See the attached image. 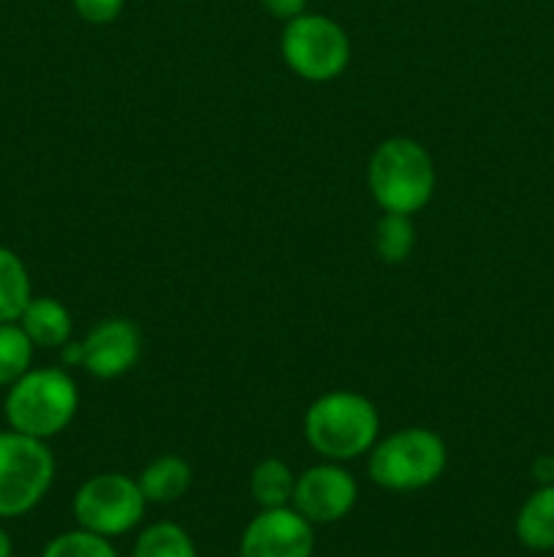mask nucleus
Instances as JSON below:
<instances>
[{
  "mask_svg": "<svg viewBox=\"0 0 554 557\" xmlns=\"http://www.w3.org/2000/svg\"><path fill=\"white\" fill-rule=\"evenodd\" d=\"M367 185L383 212L416 215L435 194V161L427 147L407 136L380 141L369 156Z\"/></svg>",
  "mask_w": 554,
  "mask_h": 557,
  "instance_id": "nucleus-3",
  "label": "nucleus"
},
{
  "mask_svg": "<svg viewBox=\"0 0 554 557\" xmlns=\"http://www.w3.org/2000/svg\"><path fill=\"white\" fill-rule=\"evenodd\" d=\"M261 5H264L266 14L280 22H288L307 11V0H261Z\"/></svg>",
  "mask_w": 554,
  "mask_h": 557,
  "instance_id": "nucleus-21",
  "label": "nucleus"
},
{
  "mask_svg": "<svg viewBox=\"0 0 554 557\" xmlns=\"http://www.w3.org/2000/svg\"><path fill=\"white\" fill-rule=\"evenodd\" d=\"M33 354H36V346L25 335L20 321L0 324V386L3 389L33 368Z\"/></svg>",
  "mask_w": 554,
  "mask_h": 557,
  "instance_id": "nucleus-18",
  "label": "nucleus"
},
{
  "mask_svg": "<svg viewBox=\"0 0 554 557\" xmlns=\"http://www.w3.org/2000/svg\"><path fill=\"white\" fill-rule=\"evenodd\" d=\"M416 245V228H413L411 215H396V212H383L375 226V253L383 264H402L413 253Z\"/></svg>",
  "mask_w": 554,
  "mask_h": 557,
  "instance_id": "nucleus-17",
  "label": "nucleus"
},
{
  "mask_svg": "<svg viewBox=\"0 0 554 557\" xmlns=\"http://www.w3.org/2000/svg\"><path fill=\"white\" fill-rule=\"evenodd\" d=\"M358 498V484L342 462H320L297 476L291 506L313 525L345 520Z\"/></svg>",
  "mask_w": 554,
  "mask_h": 557,
  "instance_id": "nucleus-8",
  "label": "nucleus"
},
{
  "mask_svg": "<svg viewBox=\"0 0 554 557\" xmlns=\"http://www.w3.org/2000/svg\"><path fill=\"white\" fill-rule=\"evenodd\" d=\"M516 539L532 553L554 549V484H538L536 493L527 495L514 522Z\"/></svg>",
  "mask_w": 554,
  "mask_h": 557,
  "instance_id": "nucleus-13",
  "label": "nucleus"
},
{
  "mask_svg": "<svg viewBox=\"0 0 554 557\" xmlns=\"http://www.w3.org/2000/svg\"><path fill=\"white\" fill-rule=\"evenodd\" d=\"M76 16L87 25H109L125 9V0H71Z\"/></svg>",
  "mask_w": 554,
  "mask_h": 557,
  "instance_id": "nucleus-20",
  "label": "nucleus"
},
{
  "mask_svg": "<svg viewBox=\"0 0 554 557\" xmlns=\"http://www.w3.org/2000/svg\"><path fill=\"white\" fill-rule=\"evenodd\" d=\"M14 555V544H11V536L5 528H0V557Z\"/></svg>",
  "mask_w": 554,
  "mask_h": 557,
  "instance_id": "nucleus-24",
  "label": "nucleus"
},
{
  "mask_svg": "<svg viewBox=\"0 0 554 557\" xmlns=\"http://www.w3.org/2000/svg\"><path fill=\"white\" fill-rule=\"evenodd\" d=\"M74 520L81 531L98 533L103 539H117L141 525L147 511V498L139 482L125 473H96L74 493Z\"/></svg>",
  "mask_w": 554,
  "mask_h": 557,
  "instance_id": "nucleus-7",
  "label": "nucleus"
},
{
  "mask_svg": "<svg viewBox=\"0 0 554 557\" xmlns=\"http://www.w3.org/2000/svg\"><path fill=\"white\" fill-rule=\"evenodd\" d=\"M20 326L36 348L60 351L74 335V321L68 308L54 297H33L22 310Z\"/></svg>",
  "mask_w": 554,
  "mask_h": 557,
  "instance_id": "nucleus-11",
  "label": "nucleus"
},
{
  "mask_svg": "<svg viewBox=\"0 0 554 557\" xmlns=\"http://www.w3.org/2000/svg\"><path fill=\"white\" fill-rule=\"evenodd\" d=\"M54 482V455L47 441L0 430V520L25 517L47 498Z\"/></svg>",
  "mask_w": 554,
  "mask_h": 557,
  "instance_id": "nucleus-5",
  "label": "nucleus"
},
{
  "mask_svg": "<svg viewBox=\"0 0 554 557\" xmlns=\"http://www.w3.org/2000/svg\"><path fill=\"white\" fill-rule=\"evenodd\" d=\"M41 557H119L117 549L112 547V539H103L90 531H65L54 536L43 547Z\"/></svg>",
  "mask_w": 554,
  "mask_h": 557,
  "instance_id": "nucleus-19",
  "label": "nucleus"
},
{
  "mask_svg": "<svg viewBox=\"0 0 554 557\" xmlns=\"http://www.w3.org/2000/svg\"><path fill=\"white\" fill-rule=\"evenodd\" d=\"M60 359H63L65 368H81V341H68L60 348Z\"/></svg>",
  "mask_w": 554,
  "mask_h": 557,
  "instance_id": "nucleus-23",
  "label": "nucleus"
},
{
  "mask_svg": "<svg viewBox=\"0 0 554 557\" xmlns=\"http://www.w3.org/2000/svg\"><path fill=\"white\" fill-rule=\"evenodd\" d=\"M33 299L30 272L11 248L0 245V324L20 321L22 310Z\"/></svg>",
  "mask_w": 554,
  "mask_h": 557,
  "instance_id": "nucleus-14",
  "label": "nucleus"
},
{
  "mask_svg": "<svg viewBox=\"0 0 554 557\" xmlns=\"http://www.w3.org/2000/svg\"><path fill=\"white\" fill-rule=\"evenodd\" d=\"M130 557H199L190 533L177 522H152L139 533Z\"/></svg>",
  "mask_w": 554,
  "mask_h": 557,
  "instance_id": "nucleus-16",
  "label": "nucleus"
},
{
  "mask_svg": "<svg viewBox=\"0 0 554 557\" xmlns=\"http://www.w3.org/2000/svg\"><path fill=\"white\" fill-rule=\"evenodd\" d=\"M315 525L293 506L261 509L244 525L239 557H313Z\"/></svg>",
  "mask_w": 554,
  "mask_h": 557,
  "instance_id": "nucleus-9",
  "label": "nucleus"
},
{
  "mask_svg": "<svg viewBox=\"0 0 554 557\" xmlns=\"http://www.w3.org/2000/svg\"><path fill=\"white\" fill-rule=\"evenodd\" d=\"M141 357V332L128 319H106L81 341V368L92 379L112 381L130 373Z\"/></svg>",
  "mask_w": 554,
  "mask_h": 557,
  "instance_id": "nucleus-10",
  "label": "nucleus"
},
{
  "mask_svg": "<svg viewBox=\"0 0 554 557\" xmlns=\"http://www.w3.org/2000/svg\"><path fill=\"white\" fill-rule=\"evenodd\" d=\"M532 476L538 484H554V455H541L532 462Z\"/></svg>",
  "mask_w": 554,
  "mask_h": 557,
  "instance_id": "nucleus-22",
  "label": "nucleus"
},
{
  "mask_svg": "<svg viewBox=\"0 0 554 557\" xmlns=\"http://www.w3.org/2000/svg\"><path fill=\"white\" fill-rule=\"evenodd\" d=\"M280 52L299 79L331 82L351 63V38L331 16L304 11L282 27Z\"/></svg>",
  "mask_w": 554,
  "mask_h": 557,
  "instance_id": "nucleus-6",
  "label": "nucleus"
},
{
  "mask_svg": "<svg viewBox=\"0 0 554 557\" xmlns=\"http://www.w3.org/2000/svg\"><path fill=\"white\" fill-rule=\"evenodd\" d=\"M136 482H139V490L147 498V504L166 506L188 493L190 484H193V468H190L185 457L161 455L141 468Z\"/></svg>",
  "mask_w": 554,
  "mask_h": 557,
  "instance_id": "nucleus-12",
  "label": "nucleus"
},
{
  "mask_svg": "<svg viewBox=\"0 0 554 557\" xmlns=\"http://www.w3.org/2000/svg\"><path fill=\"white\" fill-rule=\"evenodd\" d=\"M445 466V441L427 428L394 430L375 441L367 455L369 479L389 493H418L438 482Z\"/></svg>",
  "mask_w": 554,
  "mask_h": 557,
  "instance_id": "nucleus-4",
  "label": "nucleus"
},
{
  "mask_svg": "<svg viewBox=\"0 0 554 557\" xmlns=\"http://www.w3.org/2000/svg\"><path fill=\"white\" fill-rule=\"evenodd\" d=\"M293 487H297V473L277 457H266L250 471V495L261 509L291 506Z\"/></svg>",
  "mask_w": 554,
  "mask_h": 557,
  "instance_id": "nucleus-15",
  "label": "nucleus"
},
{
  "mask_svg": "<svg viewBox=\"0 0 554 557\" xmlns=\"http://www.w3.org/2000/svg\"><path fill=\"white\" fill-rule=\"evenodd\" d=\"M76 411L79 386L65 368H30L5 386V424L30 438H54L74 422Z\"/></svg>",
  "mask_w": 554,
  "mask_h": 557,
  "instance_id": "nucleus-2",
  "label": "nucleus"
},
{
  "mask_svg": "<svg viewBox=\"0 0 554 557\" xmlns=\"http://www.w3.org/2000/svg\"><path fill=\"white\" fill-rule=\"evenodd\" d=\"M380 435V417L373 400L358 392H326L304 413L310 449L329 462H351L369 455Z\"/></svg>",
  "mask_w": 554,
  "mask_h": 557,
  "instance_id": "nucleus-1",
  "label": "nucleus"
}]
</instances>
